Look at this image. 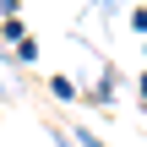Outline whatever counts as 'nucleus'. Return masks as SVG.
I'll return each mask as SVG.
<instances>
[{
  "mask_svg": "<svg viewBox=\"0 0 147 147\" xmlns=\"http://www.w3.org/2000/svg\"><path fill=\"white\" fill-rule=\"evenodd\" d=\"M115 87H120V76H115V65H104V71H98V82H93V93H87V98H93V104H109V98H115Z\"/></svg>",
  "mask_w": 147,
  "mask_h": 147,
  "instance_id": "1",
  "label": "nucleus"
},
{
  "mask_svg": "<svg viewBox=\"0 0 147 147\" xmlns=\"http://www.w3.org/2000/svg\"><path fill=\"white\" fill-rule=\"evenodd\" d=\"M44 87H49V98H60V104H71V98H76V82H71V76H49Z\"/></svg>",
  "mask_w": 147,
  "mask_h": 147,
  "instance_id": "2",
  "label": "nucleus"
},
{
  "mask_svg": "<svg viewBox=\"0 0 147 147\" xmlns=\"http://www.w3.org/2000/svg\"><path fill=\"white\" fill-rule=\"evenodd\" d=\"M11 55H16V65H33V60H38V44L22 38V44H11Z\"/></svg>",
  "mask_w": 147,
  "mask_h": 147,
  "instance_id": "3",
  "label": "nucleus"
},
{
  "mask_svg": "<svg viewBox=\"0 0 147 147\" xmlns=\"http://www.w3.org/2000/svg\"><path fill=\"white\" fill-rule=\"evenodd\" d=\"M0 33H5L11 44H22V38H27V22H22V16H5V27H0Z\"/></svg>",
  "mask_w": 147,
  "mask_h": 147,
  "instance_id": "4",
  "label": "nucleus"
},
{
  "mask_svg": "<svg viewBox=\"0 0 147 147\" xmlns=\"http://www.w3.org/2000/svg\"><path fill=\"white\" fill-rule=\"evenodd\" d=\"M71 142H76V147H104V136H98V131H87V125H76V131H71Z\"/></svg>",
  "mask_w": 147,
  "mask_h": 147,
  "instance_id": "5",
  "label": "nucleus"
},
{
  "mask_svg": "<svg viewBox=\"0 0 147 147\" xmlns=\"http://www.w3.org/2000/svg\"><path fill=\"white\" fill-rule=\"evenodd\" d=\"M49 142H55V147H76V142H71V131H60V125H49Z\"/></svg>",
  "mask_w": 147,
  "mask_h": 147,
  "instance_id": "6",
  "label": "nucleus"
},
{
  "mask_svg": "<svg viewBox=\"0 0 147 147\" xmlns=\"http://www.w3.org/2000/svg\"><path fill=\"white\" fill-rule=\"evenodd\" d=\"M5 16H22V0H0V22Z\"/></svg>",
  "mask_w": 147,
  "mask_h": 147,
  "instance_id": "7",
  "label": "nucleus"
},
{
  "mask_svg": "<svg viewBox=\"0 0 147 147\" xmlns=\"http://www.w3.org/2000/svg\"><path fill=\"white\" fill-rule=\"evenodd\" d=\"M131 27H136V33L147 38V5H142V11H131Z\"/></svg>",
  "mask_w": 147,
  "mask_h": 147,
  "instance_id": "8",
  "label": "nucleus"
},
{
  "mask_svg": "<svg viewBox=\"0 0 147 147\" xmlns=\"http://www.w3.org/2000/svg\"><path fill=\"white\" fill-rule=\"evenodd\" d=\"M98 5H104V16H115V11H120L125 0H98Z\"/></svg>",
  "mask_w": 147,
  "mask_h": 147,
  "instance_id": "9",
  "label": "nucleus"
},
{
  "mask_svg": "<svg viewBox=\"0 0 147 147\" xmlns=\"http://www.w3.org/2000/svg\"><path fill=\"white\" fill-rule=\"evenodd\" d=\"M136 93H142V104H147V71H142V76H136Z\"/></svg>",
  "mask_w": 147,
  "mask_h": 147,
  "instance_id": "10",
  "label": "nucleus"
},
{
  "mask_svg": "<svg viewBox=\"0 0 147 147\" xmlns=\"http://www.w3.org/2000/svg\"><path fill=\"white\" fill-rule=\"evenodd\" d=\"M142 49H147V38H142Z\"/></svg>",
  "mask_w": 147,
  "mask_h": 147,
  "instance_id": "11",
  "label": "nucleus"
}]
</instances>
